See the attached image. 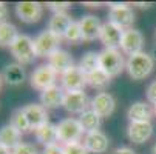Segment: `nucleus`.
<instances>
[{"instance_id":"1","label":"nucleus","mask_w":156,"mask_h":154,"mask_svg":"<svg viewBox=\"0 0 156 154\" xmlns=\"http://www.w3.org/2000/svg\"><path fill=\"white\" fill-rule=\"evenodd\" d=\"M153 68H154L153 57L144 51L130 56L125 63V70L133 80H144L151 74Z\"/></svg>"},{"instance_id":"2","label":"nucleus","mask_w":156,"mask_h":154,"mask_svg":"<svg viewBox=\"0 0 156 154\" xmlns=\"http://www.w3.org/2000/svg\"><path fill=\"white\" fill-rule=\"evenodd\" d=\"M9 50H11L12 57L20 65H30L37 57L34 51V40L27 34H19V37L9 46Z\"/></svg>"},{"instance_id":"3","label":"nucleus","mask_w":156,"mask_h":154,"mask_svg":"<svg viewBox=\"0 0 156 154\" xmlns=\"http://www.w3.org/2000/svg\"><path fill=\"white\" fill-rule=\"evenodd\" d=\"M125 60L121 54L119 50H110L104 48L99 53V68L104 70L110 77H116L119 76L124 68H125Z\"/></svg>"},{"instance_id":"4","label":"nucleus","mask_w":156,"mask_h":154,"mask_svg":"<svg viewBox=\"0 0 156 154\" xmlns=\"http://www.w3.org/2000/svg\"><path fill=\"white\" fill-rule=\"evenodd\" d=\"M108 22L115 23L121 29H130L135 23V12L128 3H108Z\"/></svg>"},{"instance_id":"5","label":"nucleus","mask_w":156,"mask_h":154,"mask_svg":"<svg viewBox=\"0 0 156 154\" xmlns=\"http://www.w3.org/2000/svg\"><path fill=\"white\" fill-rule=\"evenodd\" d=\"M83 128L79 122V119H63L57 123V139L60 142L65 143H74V142H80L82 136H83Z\"/></svg>"},{"instance_id":"6","label":"nucleus","mask_w":156,"mask_h":154,"mask_svg":"<svg viewBox=\"0 0 156 154\" xmlns=\"http://www.w3.org/2000/svg\"><path fill=\"white\" fill-rule=\"evenodd\" d=\"M57 73L50 67L48 63H43V65H39V67L31 73L30 76V83L34 90L37 91H45L47 88H51L56 85V80H57Z\"/></svg>"},{"instance_id":"7","label":"nucleus","mask_w":156,"mask_h":154,"mask_svg":"<svg viewBox=\"0 0 156 154\" xmlns=\"http://www.w3.org/2000/svg\"><path fill=\"white\" fill-rule=\"evenodd\" d=\"M62 37L56 36L54 33L45 29L34 39V51L37 57H50L54 51L60 50Z\"/></svg>"},{"instance_id":"8","label":"nucleus","mask_w":156,"mask_h":154,"mask_svg":"<svg viewBox=\"0 0 156 154\" xmlns=\"http://www.w3.org/2000/svg\"><path fill=\"white\" fill-rule=\"evenodd\" d=\"M60 82H62V88H63L65 93L83 91V88L88 85L87 74L79 67H76V65L71 70H68L66 73H63L60 76Z\"/></svg>"},{"instance_id":"9","label":"nucleus","mask_w":156,"mask_h":154,"mask_svg":"<svg viewBox=\"0 0 156 154\" xmlns=\"http://www.w3.org/2000/svg\"><path fill=\"white\" fill-rule=\"evenodd\" d=\"M16 15L23 23H37L43 15V6L39 2H19L16 3Z\"/></svg>"},{"instance_id":"10","label":"nucleus","mask_w":156,"mask_h":154,"mask_svg":"<svg viewBox=\"0 0 156 154\" xmlns=\"http://www.w3.org/2000/svg\"><path fill=\"white\" fill-rule=\"evenodd\" d=\"M142 46H144V36L139 29H135V28H130V29H125L124 31V36H122V42H121V51L133 56V54H138V53H142Z\"/></svg>"},{"instance_id":"11","label":"nucleus","mask_w":156,"mask_h":154,"mask_svg":"<svg viewBox=\"0 0 156 154\" xmlns=\"http://www.w3.org/2000/svg\"><path fill=\"white\" fill-rule=\"evenodd\" d=\"M122 36H124V29H121L115 23H111V22H105V23H102L99 40L102 42V45L105 48L118 50V48H121Z\"/></svg>"},{"instance_id":"12","label":"nucleus","mask_w":156,"mask_h":154,"mask_svg":"<svg viewBox=\"0 0 156 154\" xmlns=\"http://www.w3.org/2000/svg\"><path fill=\"white\" fill-rule=\"evenodd\" d=\"M90 103L91 102L88 100V96L83 91H77V93H65L62 106L71 114H82L88 109Z\"/></svg>"},{"instance_id":"13","label":"nucleus","mask_w":156,"mask_h":154,"mask_svg":"<svg viewBox=\"0 0 156 154\" xmlns=\"http://www.w3.org/2000/svg\"><path fill=\"white\" fill-rule=\"evenodd\" d=\"M91 109L101 117H108L113 114L115 108H116V100L115 97L111 96L110 93H98L93 99H91V103H90Z\"/></svg>"},{"instance_id":"14","label":"nucleus","mask_w":156,"mask_h":154,"mask_svg":"<svg viewBox=\"0 0 156 154\" xmlns=\"http://www.w3.org/2000/svg\"><path fill=\"white\" fill-rule=\"evenodd\" d=\"M127 136L133 143H145L153 136V125L151 122H130Z\"/></svg>"},{"instance_id":"15","label":"nucleus","mask_w":156,"mask_h":154,"mask_svg":"<svg viewBox=\"0 0 156 154\" xmlns=\"http://www.w3.org/2000/svg\"><path fill=\"white\" fill-rule=\"evenodd\" d=\"M83 145L93 154H104L110 146V139L105 133H102L101 129H98V131H93V133L85 134Z\"/></svg>"},{"instance_id":"16","label":"nucleus","mask_w":156,"mask_h":154,"mask_svg":"<svg viewBox=\"0 0 156 154\" xmlns=\"http://www.w3.org/2000/svg\"><path fill=\"white\" fill-rule=\"evenodd\" d=\"M23 109V113L30 122V126L31 129H36L42 125L48 123V111L47 108L40 105V103H28L27 106L22 108Z\"/></svg>"},{"instance_id":"17","label":"nucleus","mask_w":156,"mask_h":154,"mask_svg":"<svg viewBox=\"0 0 156 154\" xmlns=\"http://www.w3.org/2000/svg\"><path fill=\"white\" fill-rule=\"evenodd\" d=\"M80 29H82V40L85 42H93L96 39H99L101 36V29H102V23L96 15H83L79 22Z\"/></svg>"},{"instance_id":"18","label":"nucleus","mask_w":156,"mask_h":154,"mask_svg":"<svg viewBox=\"0 0 156 154\" xmlns=\"http://www.w3.org/2000/svg\"><path fill=\"white\" fill-rule=\"evenodd\" d=\"M48 65L57 74L62 76L63 73H66L74 67V60L70 53H66L65 50H57L48 57Z\"/></svg>"},{"instance_id":"19","label":"nucleus","mask_w":156,"mask_h":154,"mask_svg":"<svg viewBox=\"0 0 156 154\" xmlns=\"http://www.w3.org/2000/svg\"><path fill=\"white\" fill-rule=\"evenodd\" d=\"M63 97H65L63 88L54 85V86L47 88L45 91L40 93V105H43L47 109L48 108H57V106H62Z\"/></svg>"},{"instance_id":"20","label":"nucleus","mask_w":156,"mask_h":154,"mask_svg":"<svg viewBox=\"0 0 156 154\" xmlns=\"http://www.w3.org/2000/svg\"><path fill=\"white\" fill-rule=\"evenodd\" d=\"M3 80L9 85V86H19L25 82L27 79V73H25V68L23 65L20 63H8L5 70H3V74H2Z\"/></svg>"},{"instance_id":"21","label":"nucleus","mask_w":156,"mask_h":154,"mask_svg":"<svg viewBox=\"0 0 156 154\" xmlns=\"http://www.w3.org/2000/svg\"><path fill=\"white\" fill-rule=\"evenodd\" d=\"M127 117L130 122H151L153 109L145 102H135L128 108Z\"/></svg>"},{"instance_id":"22","label":"nucleus","mask_w":156,"mask_h":154,"mask_svg":"<svg viewBox=\"0 0 156 154\" xmlns=\"http://www.w3.org/2000/svg\"><path fill=\"white\" fill-rule=\"evenodd\" d=\"M20 139H22V133L11 123L0 128V145L6 146L8 149L12 151L16 146H19L22 143Z\"/></svg>"},{"instance_id":"23","label":"nucleus","mask_w":156,"mask_h":154,"mask_svg":"<svg viewBox=\"0 0 156 154\" xmlns=\"http://www.w3.org/2000/svg\"><path fill=\"white\" fill-rule=\"evenodd\" d=\"M34 136L37 139L39 143L45 145V146H50V145H54L59 139H57V125H53V123H45L39 128L34 129Z\"/></svg>"},{"instance_id":"24","label":"nucleus","mask_w":156,"mask_h":154,"mask_svg":"<svg viewBox=\"0 0 156 154\" xmlns=\"http://www.w3.org/2000/svg\"><path fill=\"white\" fill-rule=\"evenodd\" d=\"M73 23L71 17L66 12H60V14H53V17L48 22V31L54 33L59 37H63L66 29L70 28V25Z\"/></svg>"},{"instance_id":"25","label":"nucleus","mask_w":156,"mask_h":154,"mask_svg":"<svg viewBox=\"0 0 156 154\" xmlns=\"http://www.w3.org/2000/svg\"><path fill=\"white\" fill-rule=\"evenodd\" d=\"M79 122L83 128L85 133H93V131H98L102 122V117L98 116L93 109H87L85 113H82L79 116Z\"/></svg>"},{"instance_id":"26","label":"nucleus","mask_w":156,"mask_h":154,"mask_svg":"<svg viewBox=\"0 0 156 154\" xmlns=\"http://www.w3.org/2000/svg\"><path fill=\"white\" fill-rule=\"evenodd\" d=\"M17 37H19V31L12 23H9V22L0 23V46L2 48L11 46Z\"/></svg>"},{"instance_id":"27","label":"nucleus","mask_w":156,"mask_h":154,"mask_svg":"<svg viewBox=\"0 0 156 154\" xmlns=\"http://www.w3.org/2000/svg\"><path fill=\"white\" fill-rule=\"evenodd\" d=\"M87 80H88V85H90L91 88H94V90H104L105 86L110 85V80L111 77L101 68H98L96 71L90 73L87 76Z\"/></svg>"},{"instance_id":"28","label":"nucleus","mask_w":156,"mask_h":154,"mask_svg":"<svg viewBox=\"0 0 156 154\" xmlns=\"http://www.w3.org/2000/svg\"><path fill=\"white\" fill-rule=\"evenodd\" d=\"M79 68L88 76L90 73L96 71L99 68V53L94 51H88L82 56L80 62H79Z\"/></svg>"},{"instance_id":"29","label":"nucleus","mask_w":156,"mask_h":154,"mask_svg":"<svg viewBox=\"0 0 156 154\" xmlns=\"http://www.w3.org/2000/svg\"><path fill=\"white\" fill-rule=\"evenodd\" d=\"M11 125L16 126L20 133H28V131L31 129L30 122H28V119H27V116H25V113H23L22 108L17 109V111H14V114L11 117Z\"/></svg>"},{"instance_id":"30","label":"nucleus","mask_w":156,"mask_h":154,"mask_svg":"<svg viewBox=\"0 0 156 154\" xmlns=\"http://www.w3.org/2000/svg\"><path fill=\"white\" fill-rule=\"evenodd\" d=\"M63 39H65V40H68L70 43H77V42L82 40V29H80L79 22H74V20H73V23L70 25L68 29H66Z\"/></svg>"},{"instance_id":"31","label":"nucleus","mask_w":156,"mask_h":154,"mask_svg":"<svg viewBox=\"0 0 156 154\" xmlns=\"http://www.w3.org/2000/svg\"><path fill=\"white\" fill-rule=\"evenodd\" d=\"M63 152H65V154H90V151H88V149L85 148V145L80 143V142L65 143V145H63Z\"/></svg>"},{"instance_id":"32","label":"nucleus","mask_w":156,"mask_h":154,"mask_svg":"<svg viewBox=\"0 0 156 154\" xmlns=\"http://www.w3.org/2000/svg\"><path fill=\"white\" fill-rule=\"evenodd\" d=\"M47 8L53 11L54 14H60V12H66V9H70L71 3L70 2H48Z\"/></svg>"},{"instance_id":"33","label":"nucleus","mask_w":156,"mask_h":154,"mask_svg":"<svg viewBox=\"0 0 156 154\" xmlns=\"http://www.w3.org/2000/svg\"><path fill=\"white\" fill-rule=\"evenodd\" d=\"M11 154H37V149L31 143H23V142H22L19 146H16L11 151Z\"/></svg>"},{"instance_id":"34","label":"nucleus","mask_w":156,"mask_h":154,"mask_svg":"<svg viewBox=\"0 0 156 154\" xmlns=\"http://www.w3.org/2000/svg\"><path fill=\"white\" fill-rule=\"evenodd\" d=\"M147 100L150 103H153V106L156 105V80L151 82L147 88Z\"/></svg>"},{"instance_id":"35","label":"nucleus","mask_w":156,"mask_h":154,"mask_svg":"<svg viewBox=\"0 0 156 154\" xmlns=\"http://www.w3.org/2000/svg\"><path fill=\"white\" fill-rule=\"evenodd\" d=\"M42 154H65V152H63V146H59L57 143H54V145L45 146Z\"/></svg>"},{"instance_id":"36","label":"nucleus","mask_w":156,"mask_h":154,"mask_svg":"<svg viewBox=\"0 0 156 154\" xmlns=\"http://www.w3.org/2000/svg\"><path fill=\"white\" fill-rule=\"evenodd\" d=\"M8 19V8L3 2H0V23H5Z\"/></svg>"},{"instance_id":"37","label":"nucleus","mask_w":156,"mask_h":154,"mask_svg":"<svg viewBox=\"0 0 156 154\" xmlns=\"http://www.w3.org/2000/svg\"><path fill=\"white\" fill-rule=\"evenodd\" d=\"M113 154H136V152L133 151L131 148H128V146H121V148L115 149V151H113Z\"/></svg>"},{"instance_id":"38","label":"nucleus","mask_w":156,"mask_h":154,"mask_svg":"<svg viewBox=\"0 0 156 154\" xmlns=\"http://www.w3.org/2000/svg\"><path fill=\"white\" fill-rule=\"evenodd\" d=\"M83 5L88 6V8H101L102 3H99V2H96V3L94 2H83Z\"/></svg>"},{"instance_id":"39","label":"nucleus","mask_w":156,"mask_h":154,"mask_svg":"<svg viewBox=\"0 0 156 154\" xmlns=\"http://www.w3.org/2000/svg\"><path fill=\"white\" fill-rule=\"evenodd\" d=\"M136 6H139V8H142V9H147V8H151L153 3H142V2H138Z\"/></svg>"},{"instance_id":"40","label":"nucleus","mask_w":156,"mask_h":154,"mask_svg":"<svg viewBox=\"0 0 156 154\" xmlns=\"http://www.w3.org/2000/svg\"><path fill=\"white\" fill-rule=\"evenodd\" d=\"M0 154H11V149H8L3 145H0Z\"/></svg>"},{"instance_id":"41","label":"nucleus","mask_w":156,"mask_h":154,"mask_svg":"<svg viewBox=\"0 0 156 154\" xmlns=\"http://www.w3.org/2000/svg\"><path fill=\"white\" fill-rule=\"evenodd\" d=\"M151 57H153V60H156V45L153 46V50H151V54H150Z\"/></svg>"},{"instance_id":"42","label":"nucleus","mask_w":156,"mask_h":154,"mask_svg":"<svg viewBox=\"0 0 156 154\" xmlns=\"http://www.w3.org/2000/svg\"><path fill=\"white\" fill-rule=\"evenodd\" d=\"M151 154H156V143H154L153 148H151Z\"/></svg>"},{"instance_id":"43","label":"nucleus","mask_w":156,"mask_h":154,"mask_svg":"<svg viewBox=\"0 0 156 154\" xmlns=\"http://www.w3.org/2000/svg\"><path fill=\"white\" fill-rule=\"evenodd\" d=\"M2 82H3V77L0 76V88H2Z\"/></svg>"},{"instance_id":"44","label":"nucleus","mask_w":156,"mask_h":154,"mask_svg":"<svg viewBox=\"0 0 156 154\" xmlns=\"http://www.w3.org/2000/svg\"><path fill=\"white\" fill-rule=\"evenodd\" d=\"M153 114H154V116H156V105H154V106H153Z\"/></svg>"},{"instance_id":"45","label":"nucleus","mask_w":156,"mask_h":154,"mask_svg":"<svg viewBox=\"0 0 156 154\" xmlns=\"http://www.w3.org/2000/svg\"><path fill=\"white\" fill-rule=\"evenodd\" d=\"M154 36H156V33H154Z\"/></svg>"}]
</instances>
